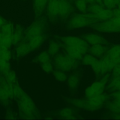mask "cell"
<instances>
[{
	"instance_id": "obj_22",
	"label": "cell",
	"mask_w": 120,
	"mask_h": 120,
	"mask_svg": "<svg viewBox=\"0 0 120 120\" xmlns=\"http://www.w3.org/2000/svg\"><path fill=\"white\" fill-rule=\"evenodd\" d=\"M22 37V30L19 25L16 26V28L13 32L12 36L13 44H15L19 42Z\"/></svg>"
},
{
	"instance_id": "obj_37",
	"label": "cell",
	"mask_w": 120,
	"mask_h": 120,
	"mask_svg": "<svg viewBox=\"0 0 120 120\" xmlns=\"http://www.w3.org/2000/svg\"><path fill=\"white\" fill-rule=\"evenodd\" d=\"M117 8L120 11V3L118 4V5L117 6Z\"/></svg>"
},
{
	"instance_id": "obj_17",
	"label": "cell",
	"mask_w": 120,
	"mask_h": 120,
	"mask_svg": "<svg viewBox=\"0 0 120 120\" xmlns=\"http://www.w3.org/2000/svg\"><path fill=\"white\" fill-rule=\"evenodd\" d=\"M64 48L66 53L71 57L76 60H82L83 55L78 49L74 47L64 45Z\"/></svg>"
},
{
	"instance_id": "obj_21",
	"label": "cell",
	"mask_w": 120,
	"mask_h": 120,
	"mask_svg": "<svg viewBox=\"0 0 120 120\" xmlns=\"http://www.w3.org/2000/svg\"><path fill=\"white\" fill-rule=\"evenodd\" d=\"M18 54L20 55H24L31 51L29 43L24 41L20 44L17 49Z\"/></svg>"
},
{
	"instance_id": "obj_25",
	"label": "cell",
	"mask_w": 120,
	"mask_h": 120,
	"mask_svg": "<svg viewBox=\"0 0 120 120\" xmlns=\"http://www.w3.org/2000/svg\"><path fill=\"white\" fill-rule=\"evenodd\" d=\"M105 8L109 9H113L117 7L120 3L119 0H102Z\"/></svg>"
},
{
	"instance_id": "obj_19",
	"label": "cell",
	"mask_w": 120,
	"mask_h": 120,
	"mask_svg": "<svg viewBox=\"0 0 120 120\" xmlns=\"http://www.w3.org/2000/svg\"><path fill=\"white\" fill-rule=\"evenodd\" d=\"M12 36L4 34L0 31V45L8 48L10 47L13 44Z\"/></svg>"
},
{
	"instance_id": "obj_34",
	"label": "cell",
	"mask_w": 120,
	"mask_h": 120,
	"mask_svg": "<svg viewBox=\"0 0 120 120\" xmlns=\"http://www.w3.org/2000/svg\"><path fill=\"white\" fill-rule=\"evenodd\" d=\"M112 96L115 98V101L120 106V90L113 94Z\"/></svg>"
},
{
	"instance_id": "obj_13",
	"label": "cell",
	"mask_w": 120,
	"mask_h": 120,
	"mask_svg": "<svg viewBox=\"0 0 120 120\" xmlns=\"http://www.w3.org/2000/svg\"><path fill=\"white\" fill-rule=\"evenodd\" d=\"M49 0H33L34 8L36 19L41 15Z\"/></svg>"
},
{
	"instance_id": "obj_32",
	"label": "cell",
	"mask_w": 120,
	"mask_h": 120,
	"mask_svg": "<svg viewBox=\"0 0 120 120\" xmlns=\"http://www.w3.org/2000/svg\"><path fill=\"white\" fill-rule=\"evenodd\" d=\"M108 106L109 108L114 112L120 113V106L115 101L109 103Z\"/></svg>"
},
{
	"instance_id": "obj_7",
	"label": "cell",
	"mask_w": 120,
	"mask_h": 120,
	"mask_svg": "<svg viewBox=\"0 0 120 120\" xmlns=\"http://www.w3.org/2000/svg\"><path fill=\"white\" fill-rule=\"evenodd\" d=\"M45 23L44 19L38 20L34 22L26 31L24 41L28 42L34 37L43 34Z\"/></svg>"
},
{
	"instance_id": "obj_23",
	"label": "cell",
	"mask_w": 120,
	"mask_h": 120,
	"mask_svg": "<svg viewBox=\"0 0 120 120\" xmlns=\"http://www.w3.org/2000/svg\"><path fill=\"white\" fill-rule=\"evenodd\" d=\"M60 49V44L55 41H52L50 42L48 52L50 56H53L57 54Z\"/></svg>"
},
{
	"instance_id": "obj_36",
	"label": "cell",
	"mask_w": 120,
	"mask_h": 120,
	"mask_svg": "<svg viewBox=\"0 0 120 120\" xmlns=\"http://www.w3.org/2000/svg\"><path fill=\"white\" fill-rule=\"evenodd\" d=\"M6 22V21L2 17L0 16V30L1 29V27Z\"/></svg>"
},
{
	"instance_id": "obj_11",
	"label": "cell",
	"mask_w": 120,
	"mask_h": 120,
	"mask_svg": "<svg viewBox=\"0 0 120 120\" xmlns=\"http://www.w3.org/2000/svg\"><path fill=\"white\" fill-rule=\"evenodd\" d=\"M83 38L87 43L92 45L97 44H106L108 43V41L104 38L98 35H85L83 36Z\"/></svg>"
},
{
	"instance_id": "obj_16",
	"label": "cell",
	"mask_w": 120,
	"mask_h": 120,
	"mask_svg": "<svg viewBox=\"0 0 120 120\" xmlns=\"http://www.w3.org/2000/svg\"><path fill=\"white\" fill-rule=\"evenodd\" d=\"M75 112L72 108H65L57 111L56 115L58 117L63 119H75Z\"/></svg>"
},
{
	"instance_id": "obj_30",
	"label": "cell",
	"mask_w": 120,
	"mask_h": 120,
	"mask_svg": "<svg viewBox=\"0 0 120 120\" xmlns=\"http://www.w3.org/2000/svg\"><path fill=\"white\" fill-rule=\"evenodd\" d=\"M42 69L46 73H50L53 71V67L50 61L42 63Z\"/></svg>"
},
{
	"instance_id": "obj_27",
	"label": "cell",
	"mask_w": 120,
	"mask_h": 120,
	"mask_svg": "<svg viewBox=\"0 0 120 120\" xmlns=\"http://www.w3.org/2000/svg\"><path fill=\"white\" fill-rule=\"evenodd\" d=\"M8 48L0 45V57L6 60H9L10 58V53Z\"/></svg>"
},
{
	"instance_id": "obj_6",
	"label": "cell",
	"mask_w": 120,
	"mask_h": 120,
	"mask_svg": "<svg viewBox=\"0 0 120 120\" xmlns=\"http://www.w3.org/2000/svg\"><path fill=\"white\" fill-rule=\"evenodd\" d=\"M106 75L100 81H96L86 89L85 97L86 98H90L103 94L105 86L109 78V75Z\"/></svg>"
},
{
	"instance_id": "obj_14",
	"label": "cell",
	"mask_w": 120,
	"mask_h": 120,
	"mask_svg": "<svg viewBox=\"0 0 120 120\" xmlns=\"http://www.w3.org/2000/svg\"><path fill=\"white\" fill-rule=\"evenodd\" d=\"M107 50V48L101 44L93 45L89 50L91 55L98 58L103 56Z\"/></svg>"
},
{
	"instance_id": "obj_12",
	"label": "cell",
	"mask_w": 120,
	"mask_h": 120,
	"mask_svg": "<svg viewBox=\"0 0 120 120\" xmlns=\"http://www.w3.org/2000/svg\"><path fill=\"white\" fill-rule=\"evenodd\" d=\"M101 73L104 74L112 70L116 65L112 60L106 55L101 57Z\"/></svg>"
},
{
	"instance_id": "obj_24",
	"label": "cell",
	"mask_w": 120,
	"mask_h": 120,
	"mask_svg": "<svg viewBox=\"0 0 120 120\" xmlns=\"http://www.w3.org/2000/svg\"><path fill=\"white\" fill-rule=\"evenodd\" d=\"M0 31L4 34L12 36L13 29L12 23L6 22L1 27Z\"/></svg>"
},
{
	"instance_id": "obj_2",
	"label": "cell",
	"mask_w": 120,
	"mask_h": 120,
	"mask_svg": "<svg viewBox=\"0 0 120 120\" xmlns=\"http://www.w3.org/2000/svg\"><path fill=\"white\" fill-rule=\"evenodd\" d=\"M108 98L106 95L102 94L90 98H68L65 100L68 103L79 109L94 111L100 108L103 105Z\"/></svg>"
},
{
	"instance_id": "obj_4",
	"label": "cell",
	"mask_w": 120,
	"mask_h": 120,
	"mask_svg": "<svg viewBox=\"0 0 120 120\" xmlns=\"http://www.w3.org/2000/svg\"><path fill=\"white\" fill-rule=\"evenodd\" d=\"M77 61L66 53L60 54L55 55L53 60V64L57 70L66 72L77 68L78 66Z\"/></svg>"
},
{
	"instance_id": "obj_1",
	"label": "cell",
	"mask_w": 120,
	"mask_h": 120,
	"mask_svg": "<svg viewBox=\"0 0 120 120\" xmlns=\"http://www.w3.org/2000/svg\"><path fill=\"white\" fill-rule=\"evenodd\" d=\"M15 93L18 99L20 109L25 117L30 118L40 117V113L38 109L27 94L18 86L15 88Z\"/></svg>"
},
{
	"instance_id": "obj_38",
	"label": "cell",
	"mask_w": 120,
	"mask_h": 120,
	"mask_svg": "<svg viewBox=\"0 0 120 120\" xmlns=\"http://www.w3.org/2000/svg\"></svg>"
},
{
	"instance_id": "obj_5",
	"label": "cell",
	"mask_w": 120,
	"mask_h": 120,
	"mask_svg": "<svg viewBox=\"0 0 120 120\" xmlns=\"http://www.w3.org/2000/svg\"><path fill=\"white\" fill-rule=\"evenodd\" d=\"M64 45L74 47L79 50L83 55L89 50L88 43L84 39L74 36H65L60 37Z\"/></svg>"
},
{
	"instance_id": "obj_31",
	"label": "cell",
	"mask_w": 120,
	"mask_h": 120,
	"mask_svg": "<svg viewBox=\"0 0 120 120\" xmlns=\"http://www.w3.org/2000/svg\"><path fill=\"white\" fill-rule=\"evenodd\" d=\"M76 6L81 12H85L86 10V1L83 0H77L75 2Z\"/></svg>"
},
{
	"instance_id": "obj_20",
	"label": "cell",
	"mask_w": 120,
	"mask_h": 120,
	"mask_svg": "<svg viewBox=\"0 0 120 120\" xmlns=\"http://www.w3.org/2000/svg\"><path fill=\"white\" fill-rule=\"evenodd\" d=\"M106 55L111 59H113L120 56V45H116L112 46L106 53Z\"/></svg>"
},
{
	"instance_id": "obj_8",
	"label": "cell",
	"mask_w": 120,
	"mask_h": 120,
	"mask_svg": "<svg viewBox=\"0 0 120 120\" xmlns=\"http://www.w3.org/2000/svg\"><path fill=\"white\" fill-rule=\"evenodd\" d=\"M82 61L83 65L91 66L93 70L97 74L101 73L100 61L99 60L94 56L90 54H86L83 56Z\"/></svg>"
},
{
	"instance_id": "obj_33",
	"label": "cell",
	"mask_w": 120,
	"mask_h": 120,
	"mask_svg": "<svg viewBox=\"0 0 120 120\" xmlns=\"http://www.w3.org/2000/svg\"><path fill=\"white\" fill-rule=\"evenodd\" d=\"M113 70V77H120V65H116Z\"/></svg>"
},
{
	"instance_id": "obj_10",
	"label": "cell",
	"mask_w": 120,
	"mask_h": 120,
	"mask_svg": "<svg viewBox=\"0 0 120 120\" xmlns=\"http://www.w3.org/2000/svg\"><path fill=\"white\" fill-rule=\"evenodd\" d=\"M58 0H49L47 9L48 16L50 20H53L58 16Z\"/></svg>"
},
{
	"instance_id": "obj_35",
	"label": "cell",
	"mask_w": 120,
	"mask_h": 120,
	"mask_svg": "<svg viewBox=\"0 0 120 120\" xmlns=\"http://www.w3.org/2000/svg\"><path fill=\"white\" fill-rule=\"evenodd\" d=\"M86 2H89L91 4H97L101 5L103 6L102 0H83Z\"/></svg>"
},
{
	"instance_id": "obj_26",
	"label": "cell",
	"mask_w": 120,
	"mask_h": 120,
	"mask_svg": "<svg viewBox=\"0 0 120 120\" xmlns=\"http://www.w3.org/2000/svg\"><path fill=\"white\" fill-rule=\"evenodd\" d=\"M53 75L57 81L64 82L67 79V76L64 72L57 70L53 71Z\"/></svg>"
},
{
	"instance_id": "obj_15",
	"label": "cell",
	"mask_w": 120,
	"mask_h": 120,
	"mask_svg": "<svg viewBox=\"0 0 120 120\" xmlns=\"http://www.w3.org/2000/svg\"><path fill=\"white\" fill-rule=\"evenodd\" d=\"M46 38L45 35L42 34L32 38L28 42L31 51L38 48L43 44Z\"/></svg>"
},
{
	"instance_id": "obj_3",
	"label": "cell",
	"mask_w": 120,
	"mask_h": 120,
	"mask_svg": "<svg viewBox=\"0 0 120 120\" xmlns=\"http://www.w3.org/2000/svg\"><path fill=\"white\" fill-rule=\"evenodd\" d=\"M100 22L101 21L96 18L92 13L77 14L70 19L67 27L69 29H77L90 26Z\"/></svg>"
},
{
	"instance_id": "obj_18",
	"label": "cell",
	"mask_w": 120,
	"mask_h": 120,
	"mask_svg": "<svg viewBox=\"0 0 120 120\" xmlns=\"http://www.w3.org/2000/svg\"><path fill=\"white\" fill-rule=\"evenodd\" d=\"M80 81L79 75L73 74L70 75L68 81V85L71 92H75L77 89Z\"/></svg>"
},
{
	"instance_id": "obj_28",
	"label": "cell",
	"mask_w": 120,
	"mask_h": 120,
	"mask_svg": "<svg viewBox=\"0 0 120 120\" xmlns=\"http://www.w3.org/2000/svg\"><path fill=\"white\" fill-rule=\"evenodd\" d=\"M50 55H49L48 51H44L41 52L37 58V60L43 63L50 61Z\"/></svg>"
},
{
	"instance_id": "obj_9",
	"label": "cell",
	"mask_w": 120,
	"mask_h": 120,
	"mask_svg": "<svg viewBox=\"0 0 120 120\" xmlns=\"http://www.w3.org/2000/svg\"><path fill=\"white\" fill-rule=\"evenodd\" d=\"M58 16L63 18H66L70 15L73 8L67 0H58Z\"/></svg>"
},
{
	"instance_id": "obj_29",
	"label": "cell",
	"mask_w": 120,
	"mask_h": 120,
	"mask_svg": "<svg viewBox=\"0 0 120 120\" xmlns=\"http://www.w3.org/2000/svg\"><path fill=\"white\" fill-rule=\"evenodd\" d=\"M6 61L0 57V70L5 73H7L10 68L9 64Z\"/></svg>"
}]
</instances>
